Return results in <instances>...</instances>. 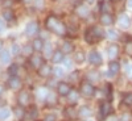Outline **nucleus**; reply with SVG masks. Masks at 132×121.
Wrapping results in <instances>:
<instances>
[{
  "instance_id": "nucleus-1",
  "label": "nucleus",
  "mask_w": 132,
  "mask_h": 121,
  "mask_svg": "<svg viewBox=\"0 0 132 121\" xmlns=\"http://www.w3.org/2000/svg\"><path fill=\"white\" fill-rule=\"evenodd\" d=\"M46 28L54 33H57V34H63L65 33V26L61 21H58L54 16H50L48 17L46 20Z\"/></svg>"
},
{
  "instance_id": "nucleus-2",
  "label": "nucleus",
  "mask_w": 132,
  "mask_h": 121,
  "mask_svg": "<svg viewBox=\"0 0 132 121\" xmlns=\"http://www.w3.org/2000/svg\"><path fill=\"white\" fill-rule=\"evenodd\" d=\"M85 40H86L87 43H94L96 40H101V38L96 36L94 28H90V29H87L86 33H85Z\"/></svg>"
},
{
  "instance_id": "nucleus-3",
  "label": "nucleus",
  "mask_w": 132,
  "mask_h": 121,
  "mask_svg": "<svg viewBox=\"0 0 132 121\" xmlns=\"http://www.w3.org/2000/svg\"><path fill=\"white\" fill-rule=\"evenodd\" d=\"M89 61H90V63L91 64H101L102 63V57H101V54H99L98 51H91L90 54H89Z\"/></svg>"
},
{
  "instance_id": "nucleus-4",
  "label": "nucleus",
  "mask_w": 132,
  "mask_h": 121,
  "mask_svg": "<svg viewBox=\"0 0 132 121\" xmlns=\"http://www.w3.org/2000/svg\"><path fill=\"white\" fill-rule=\"evenodd\" d=\"M81 90H82V94H83L85 96H93V95H94V92H95L93 84H91V83H89V82L83 83Z\"/></svg>"
},
{
  "instance_id": "nucleus-5",
  "label": "nucleus",
  "mask_w": 132,
  "mask_h": 121,
  "mask_svg": "<svg viewBox=\"0 0 132 121\" xmlns=\"http://www.w3.org/2000/svg\"><path fill=\"white\" fill-rule=\"evenodd\" d=\"M8 86H9V88H12V90H19L20 87H21V80L17 78V76H11L9 80H8Z\"/></svg>"
},
{
  "instance_id": "nucleus-6",
  "label": "nucleus",
  "mask_w": 132,
  "mask_h": 121,
  "mask_svg": "<svg viewBox=\"0 0 132 121\" xmlns=\"http://www.w3.org/2000/svg\"><path fill=\"white\" fill-rule=\"evenodd\" d=\"M71 92V87L68 83H60L58 84V94L62 96H68Z\"/></svg>"
},
{
  "instance_id": "nucleus-7",
  "label": "nucleus",
  "mask_w": 132,
  "mask_h": 121,
  "mask_svg": "<svg viewBox=\"0 0 132 121\" xmlns=\"http://www.w3.org/2000/svg\"><path fill=\"white\" fill-rule=\"evenodd\" d=\"M37 30H38V24L36 23V21H30V23L27 25V28H25V33H27L28 36L35 34Z\"/></svg>"
},
{
  "instance_id": "nucleus-8",
  "label": "nucleus",
  "mask_w": 132,
  "mask_h": 121,
  "mask_svg": "<svg viewBox=\"0 0 132 121\" xmlns=\"http://www.w3.org/2000/svg\"><path fill=\"white\" fill-rule=\"evenodd\" d=\"M101 112H102V115H103L104 117H107L108 115H111V112H112L111 103H110V101H104V103H102V105H101Z\"/></svg>"
},
{
  "instance_id": "nucleus-9",
  "label": "nucleus",
  "mask_w": 132,
  "mask_h": 121,
  "mask_svg": "<svg viewBox=\"0 0 132 121\" xmlns=\"http://www.w3.org/2000/svg\"><path fill=\"white\" fill-rule=\"evenodd\" d=\"M19 101L21 105H28L29 101H30V96L27 91H21L20 95H19Z\"/></svg>"
},
{
  "instance_id": "nucleus-10",
  "label": "nucleus",
  "mask_w": 132,
  "mask_h": 121,
  "mask_svg": "<svg viewBox=\"0 0 132 121\" xmlns=\"http://www.w3.org/2000/svg\"><path fill=\"white\" fill-rule=\"evenodd\" d=\"M118 24L122 26V28H129V25H131V18H129L127 15H122V16L118 18Z\"/></svg>"
},
{
  "instance_id": "nucleus-11",
  "label": "nucleus",
  "mask_w": 132,
  "mask_h": 121,
  "mask_svg": "<svg viewBox=\"0 0 132 121\" xmlns=\"http://www.w3.org/2000/svg\"><path fill=\"white\" fill-rule=\"evenodd\" d=\"M30 63H32V66L35 69H40L41 66L44 64V61H42V58L41 57H38V55H35V57H32V59H30Z\"/></svg>"
},
{
  "instance_id": "nucleus-12",
  "label": "nucleus",
  "mask_w": 132,
  "mask_h": 121,
  "mask_svg": "<svg viewBox=\"0 0 132 121\" xmlns=\"http://www.w3.org/2000/svg\"><path fill=\"white\" fill-rule=\"evenodd\" d=\"M52 61L54 63H60L63 61V51L61 50H57V51H54L53 53V55H52Z\"/></svg>"
},
{
  "instance_id": "nucleus-13",
  "label": "nucleus",
  "mask_w": 132,
  "mask_h": 121,
  "mask_svg": "<svg viewBox=\"0 0 132 121\" xmlns=\"http://www.w3.org/2000/svg\"><path fill=\"white\" fill-rule=\"evenodd\" d=\"M120 70V66L118 62L112 61V62H110V74L108 75H116Z\"/></svg>"
},
{
  "instance_id": "nucleus-14",
  "label": "nucleus",
  "mask_w": 132,
  "mask_h": 121,
  "mask_svg": "<svg viewBox=\"0 0 132 121\" xmlns=\"http://www.w3.org/2000/svg\"><path fill=\"white\" fill-rule=\"evenodd\" d=\"M32 48L35 49L36 51H41L44 49V42L41 38H35L33 40V43H32Z\"/></svg>"
},
{
  "instance_id": "nucleus-15",
  "label": "nucleus",
  "mask_w": 132,
  "mask_h": 121,
  "mask_svg": "<svg viewBox=\"0 0 132 121\" xmlns=\"http://www.w3.org/2000/svg\"><path fill=\"white\" fill-rule=\"evenodd\" d=\"M101 23L103 25H111L114 23V18L111 17V15H108V13H104L102 17H101Z\"/></svg>"
},
{
  "instance_id": "nucleus-16",
  "label": "nucleus",
  "mask_w": 132,
  "mask_h": 121,
  "mask_svg": "<svg viewBox=\"0 0 132 121\" xmlns=\"http://www.w3.org/2000/svg\"><path fill=\"white\" fill-rule=\"evenodd\" d=\"M118 51H119V48L116 45H111V46L108 48V57L111 58V59H114L118 55Z\"/></svg>"
},
{
  "instance_id": "nucleus-17",
  "label": "nucleus",
  "mask_w": 132,
  "mask_h": 121,
  "mask_svg": "<svg viewBox=\"0 0 132 121\" xmlns=\"http://www.w3.org/2000/svg\"><path fill=\"white\" fill-rule=\"evenodd\" d=\"M0 59H2L3 63H8L9 59H11L9 51H8V50H2V51H0Z\"/></svg>"
},
{
  "instance_id": "nucleus-18",
  "label": "nucleus",
  "mask_w": 132,
  "mask_h": 121,
  "mask_svg": "<svg viewBox=\"0 0 132 121\" xmlns=\"http://www.w3.org/2000/svg\"><path fill=\"white\" fill-rule=\"evenodd\" d=\"M50 72H52V70H50V67L48 64H42L40 67V75L41 76H48Z\"/></svg>"
},
{
  "instance_id": "nucleus-19",
  "label": "nucleus",
  "mask_w": 132,
  "mask_h": 121,
  "mask_svg": "<svg viewBox=\"0 0 132 121\" xmlns=\"http://www.w3.org/2000/svg\"><path fill=\"white\" fill-rule=\"evenodd\" d=\"M11 116V111L8 108H2L0 109V120H7Z\"/></svg>"
},
{
  "instance_id": "nucleus-20",
  "label": "nucleus",
  "mask_w": 132,
  "mask_h": 121,
  "mask_svg": "<svg viewBox=\"0 0 132 121\" xmlns=\"http://www.w3.org/2000/svg\"><path fill=\"white\" fill-rule=\"evenodd\" d=\"M77 13H78L81 17H85V16H87V15H89V8H87V7H78V8H77Z\"/></svg>"
},
{
  "instance_id": "nucleus-21",
  "label": "nucleus",
  "mask_w": 132,
  "mask_h": 121,
  "mask_svg": "<svg viewBox=\"0 0 132 121\" xmlns=\"http://www.w3.org/2000/svg\"><path fill=\"white\" fill-rule=\"evenodd\" d=\"M3 17L5 21H11L13 18V13H12V11H9V9H5L4 12H3Z\"/></svg>"
},
{
  "instance_id": "nucleus-22",
  "label": "nucleus",
  "mask_w": 132,
  "mask_h": 121,
  "mask_svg": "<svg viewBox=\"0 0 132 121\" xmlns=\"http://www.w3.org/2000/svg\"><path fill=\"white\" fill-rule=\"evenodd\" d=\"M17 71H19V66H17V64H11V66H9L8 72H9L11 76H15V75L17 74Z\"/></svg>"
},
{
  "instance_id": "nucleus-23",
  "label": "nucleus",
  "mask_w": 132,
  "mask_h": 121,
  "mask_svg": "<svg viewBox=\"0 0 132 121\" xmlns=\"http://www.w3.org/2000/svg\"><path fill=\"white\" fill-rule=\"evenodd\" d=\"M74 59L77 63H82L83 59H85V54L82 51H78V53H75V55H74Z\"/></svg>"
},
{
  "instance_id": "nucleus-24",
  "label": "nucleus",
  "mask_w": 132,
  "mask_h": 121,
  "mask_svg": "<svg viewBox=\"0 0 132 121\" xmlns=\"http://www.w3.org/2000/svg\"><path fill=\"white\" fill-rule=\"evenodd\" d=\"M62 49H63V53H70L71 50H73V45L70 42H63V45H62Z\"/></svg>"
},
{
  "instance_id": "nucleus-25",
  "label": "nucleus",
  "mask_w": 132,
  "mask_h": 121,
  "mask_svg": "<svg viewBox=\"0 0 132 121\" xmlns=\"http://www.w3.org/2000/svg\"><path fill=\"white\" fill-rule=\"evenodd\" d=\"M107 36H108L110 38H112V40H115V38L118 37V33H116L115 30H111V29H110V30L107 32Z\"/></svg>"
},
{
  "instance_id": "nucleus-26",
  "label": "nucleus",
  "mask_w": 132,
  "mask_h": 121,
  "mask_svg": "<svg viewBox=\"0 0 132 121\" xmlns=\"http://www.w3.org/2000/svg\"><path fill=\"white\" fill-rule=\"evenodd\" d=\"M91 112H90V109L89 108H82L81 109V116H90Z\"/></svg>"
},
{
  "instance_id": "nucleus-27",
  "label": "nucleus",
  "mask_w": 132,
  "mask_h": 121,
  "mask_svg": "<svg viewBox=\"0 0 132 121\" xmlns=\"http://www.w3.org/2000/svg\"><path fill=\"white\" fill-rule=\"evenodd\" d=\"M124 101H126V104H129V105H132V94H128V95L126 96Z\"/></svg>"
},
{
  "instance_id": "nucleus-28",
  "label": "nucleus",
  "mask_w": 132,
  "mask_h": 121,
  "mask_svg": "<svg viewBox=\"0 0 132 121\" xmlns=\"http://www.w3.org/2000/svg\"><path fill=\"white\" fill-rule=\"evenodd\" d=\"M32 49L33 48H30V46H25L24 50H23V53L25 54V55H30V54H32Z\"/></svg>"
},
{
  "instance_id": "nucleus-29",
  "label": "nucleus",
  "mask_w": 132,
  "mask_h": 121,
  "mask_svg": "<svg viewBox=\"0 0 132 121\" xmlns=\"http://www.w3.org/2000/svg\"><path fill=\"white\" fill-rule=\"evenodd\" d=\"M16 116H17L19 118H21V117L24 116V111H23L21 108H17V109H16Z\"/></svg>"
},
{
  "instance_id": "nucleus-30",
  "label": "nucleus",
  "mask_w": 132,
  "mask_h": 121,
  "mask_svg": "<svg viewBox=\"0 0 132 121\" xmlns=\"http://www.w3.org/2000/svg\"><path fill=\"white\" fill-rule=\"evenodd\" d=\"M54 72H56L57 76H62L63 75V70L62 69H54Z\"/></svg>"
},
{
  "instance_id": "nucleus-31",
  "label": "nucleus",
  "mask_w": 132,
  "mask_h": 121,
  "mask_svg": "<svg viewBox=\"0 0 132 121\" xmlns=\"http://www.w3.org/2000/svg\"><path fill=\"white\" fill-rule=\"evenodd\" d=\"M45 121H56V117H54L53 115H49L45 117Z\"/></svg>"
},
{
  "instance_id": "nucleus-32",
  "label": "nucleus",
  "mask_w": 132,
  "mask_h": 121,
  "mask_svg": "<svg viewBox=\"0 0 132 121\" xmlns=\"http://www.w3.org/2000/svg\"><path fill=\"white\" fill-rule=\"evenodd\" d=\"M69 95H70V99H71V101H73V100H77V99H78V95H77V94H73V92H70Z\"/></svg>"
},
{
  "instance_id": "nucleus-33",
  "label": "nucleus",
  "mask_w": 132,
  "mask_h": 121,
  "mask_svg": "<svg viewBox=\"0 0 132 121\" xmlns=\"http://www.w3.org/2000/svg\"><path fill=\"white\" fill-rule=\"evenodd\" d=\"M4 28H5L4 21H3V20H0V32H2V30H4Z\"/></svg>"
},
{
  "instance_id": "nucleus-34",
  "label": "nucleus",
  "mask_w": 132,
  "mask_h": 121,
  "mask_svg": "<svg viewBox=\"0 0 132 121\" xmlns=\"http://www.w3.org/2000/svg\"><path fill=\"white\" fill-rule=\"evenodd\" d=\"M19 50H20V49H19V46H17V45H13V48H12V51H13L15 54H17V53H19Z\"/></svg>"
},
{
  "instance_id": "nucleus-35",
  "label": "nucleus",
  "mask_w": 132,
  "mask_h": 121,
  "mask_svg": "<svg viewBox=\"0 0 132 121\" xmlns=\"http://www.w3.org/2000/svg\"><path fill=\"white\" fill-rule=\"evenodd\" d=\"M128 69H129V70H128V74H129V75H132V66H129Z\"/></svg>"
},
{
  "instance_id": "nucleus-36",
  "label": "nucleus",
  "mask_w": 132,
  "mask_h": 121,
  "mask_svg": "<svg viewBox=\"0 0 132 121\" xmlns=\"http://www.w3.org/2000/svg\"><path fill=\"white\" fill-rule=\"evenodd\" d=\"M128 5L132 8V0H128Z\"/></svg>"
},
{
  "instance_id": "nucleus-37",
  "label": "nucleus",
  "mask_w": 132,
  "mask_h": 121,
  "mask_svg": "<svg viewBox=\"0 0 132 121\" xmlns=\"http://www.w3.org/2000/svg\"><path fill=\"white\" fill-rule=\"evenodd\" d=\"M87 2H90V3H93V2H94V0H87Z\"/></svg>"
},
{
  "instance_id": "nucleus-38",
  "label": "nucleus",
  "mask_w": 132,
  "mask_h": 121,
  "mask_svg": "<svg viewBox=\"0 0 132 121\" xmlns=\"http://www.w3.org/2000/svg\"><path fill=\"white\" fill-rule=\"evenodd\" d=\"M0 49H2V41H0Z\"/></svg>"
},
{
  "instance_id": "nucleus-39",
  "label": "nucleus",
  "mask_w": 132,
  "mask_h": 121,
  "mask_svg": "<svg viewBox=\"0 0 132 121\" xmlns=\"http://www.w3.org/2000/svg\"><path fill=\"white\" fill-rule=\"evenodd\" d=\"M2 92H3V91H2V87H0V94H2Z\"/></svg>"
}]
</instances>
